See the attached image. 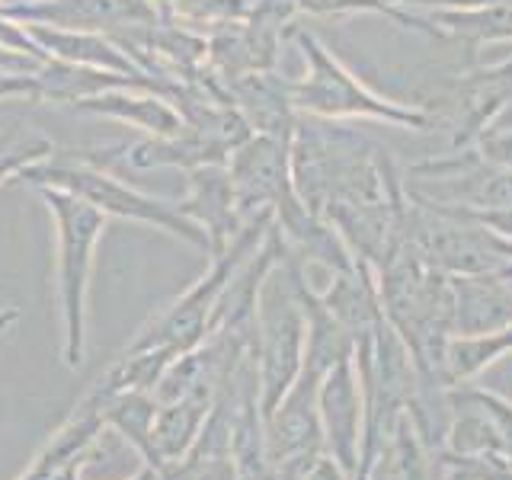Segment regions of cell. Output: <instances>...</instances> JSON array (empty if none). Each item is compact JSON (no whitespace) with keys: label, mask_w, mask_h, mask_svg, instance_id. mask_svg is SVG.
Listing matches in <instances>:
<instances>
[{"label":"cell","mask_w":512,"mask_h":480,"mask_svg":"<svg viewBox=\"0 0 512 480\" xmlns=\"http://www.w3.org/2000/svg\"><path fill=\"white\" fill-rule=\"evenodd\" d=\"M45 208L52 212L55 237H58V301L64 320V362L77 368L84 362L87 346V292H90V272L93 253L100 244L106 215L58 186H36Z\"/></svg>","instance_id":"obj_2"},{"label":"cell","mask_w":512,"mask_h":480,"mask_svg":"<svg viewBox=\"0 0 512 480\" xmlns=\"http://www.w3.org/2000/svg\"><path fill=\"white\" fill-rule=\"evenodd\" d=\"M20 180L32 186H58L68 189L74 196L87 199L96 212H103L106 218H125V221H138V224H151L173 237L186 240V244L199 247V250H212L208 244V234L199 228L196 221L186 218L180 212V205H170L164 199L144 196V192L132 189L128 183H119L116 176H109L103 167L90 164V160H42V164H32L20 173Z\"/></svg>","instance_id":"obj_3"},{"label":"cell","mask_w":512,"mask_h":480,"mask_svg":"<svg viewBox=\"0 0 512 480\" xmlns=\"http://www.w3.org/2000/svg\"><path fill=\"white\" fill-rule=\"evenodd\" d=\"M180 212L192 218L199 228L208 234V253H221L228 247V240L240 231V215H237V199H234V183L228 164H205L189 170V199L180 205Z\"/></svg>","instance_id":"obj_7"},{"label":"cell","mask_w":512,"mask_h":480,"mask_svg":"<svg viewBox=\"0 0 512 480\" xmlns=\"http://www.w3.org/2000/svg\"><path fill=\"white\" fill-rule=\"evenodd\" d=\"M442 474V455L426 445L410 413H400L365 480H442Z\"/></svg>","instance_id":"obj_10"},{"label":"cell","mask_w":512,"mask_h":480,"mask_svg":"<svg viewBox=\"0 0 512 480\" xmlns=\"http://www.w3.org/2000/svg\"><path fill=\"white\" fill-rule=\"evenodd\" d=\"M231 151L221 141L208 138L199 128L186 125L180 135L170 138H144L132 148H122V160L135 170H151V167H183L196 170L205 164H228Z\"/></svg>","instance_id":"obj_11"},{"label":"cell","mask_w":512,"mask_h":480,"mask_svg":"<svg viewBox=\"0 0 512 480\" xmlns=\"http://www.w3.org/2000/svg\"><path fill=\"white\" fill-rule=\"evenodd\" d=\"M292 39L298 42L304 61H308V77L288 84L295 112L317 119H349V116H368L381 122H394L404 128H429L436 116L423 109H413L404 103L384 100L375 90H368L362 80L343 68L324 45H320L311 32L292 29Z\"/></svg>","instance_id":"obj_4"},{"label":"cell","mask_w":512,"mask_h":480,"mask_svg":"<svg viewBox=\"0 0 512 480\" xmlns=\"http://www.w3.org/2000/svg\"><path fill=\"white\" fill-rule=\"evenodd\" d=\"M48 157H55V148L45 138H4L0 141V183Z\"/></svg>","instance_id":"obj_16"},{"label":"cell","mask_w":512,"mask_h":480,"mask_svg":"<svg viewBox=\"0 0 512 480\" xmlns=\"http://www.w3.org/2000/svg\"><path fill=\"white\" fill-rule=\"evenodd\" d=\"M74 106L84 112H106V116L132 122L157 138L180 135L186 128V119L173 103H167V96H128V93L100 90L93 96H80V100H74Z\"/></svg>","instance_id":"obj_12"},{"label":"cell","mask_w":512,"mask_h":480,"mask_svg":"<svg viewBox=\"0 0 512 480\" xmlns=\"http://www.w3.org/2000/svg\"><path fill=\"white\" fill-rule=\"evenodd\" d=\"M272 221H276V212H263L240 224V231L228 240V247L212 256V269H208L189 292L176 298L170 308L160 311L148 327L138 330V336L125 352L164 349L170 356H183V352L202 346L208 340V330H212L218 298L240 272V266L263 247Z\"/></svg>","instance_id":"obj_1"},{"label":"cell","mask_w":512,"mask_h":480,"mask_svg":"<svg viewBox=\"0 0 512 480\" xmlns=\"http://www.w3.org/2000/svg\"><path fill=\"white\" fill-rule=\"evenodd\" d=\"M512 352V327L493 333H452L442 352V372L452 384H471L484 368Z\"/></svg>","instance_id":"obj_14"},{"label":"cell","mask_w":512,"mask_h":480,"mask_svg":"<svg viewBox=\"0 0 512 480\" xmlns=\"http://www.w3.org/2000/svg\"><path fill=\"white\" fill-rule=\"evenodd\" d=\"M317 416L324 432V452L340 468L359 480L362 442H365V384L359 375L356 356L333 365L317 384Z\"/></svg>","instance_id":"obj_5"},{"label":"cell","mask_w":512,"mask_h":480,"mask_svg":"<svg viewBox=\"0 0 512 480\" xmlns=\"http://www.w3.org/2000/svg\"><path fill=\"white\" fill-rule=\"evenodd\" d=\"M452 333H493L512 327V269L490 276H452Z\"/></svg>","instance_id":"obj_9"},{"label":"cell","mask_w":512,"mask_h":480,"mask_svg":"<svg viewBox=\"0 0 512 480\" xmlns=\"http://www.w3.org/2000/svg\"><path fill=\"white\" fill-rule=\"evenodd\" d=\"M218 391H192L176 400H164L154 410L151 420V468L164 474V468L180 461L196 445L202 426L215 410Z\"/></svg>","instance_id":"obj_8"},{"label":"cell","mask_w":512,"mask_h":480,"mask_svg":"<svg viewBox=\"0 0 512 480\" xmlns=\"http://www.w3.org/2000/svg\"><path fill=\"white\" fill-rule=\"evenodd\" d=\"M301 480H352L343 468H340V464H336L327 452L324 455H320L314 464H311V468L308 471H304V477Z\"/></svg>","instance_id":"obj_17"},{"label":"cell","mask_w":512,"mask_h":480,"mask_svg":"<svg viewBox=\"0 0 512 480\" xmlns=\"http://www.w3.org/2000/svg\"><path fill=\"white\" fill-rule=\"evenodd\" d=\"M295 7L301 13H311V16H343V13H378V16H388L397 26H404L410 32H423V36L439 39V32L429 26V20L423 13H413L407 7H391L384 0H295Z\"/></svg>","instance_id":"obj_15"},{"label":"cell","mask_w":512,"mask_h":480,"mask_svg":"<svg viewBox=\"0 0 512 480\" xmlns=\"http://www.w3.org/2000/svg\"><path fill=\"white\" fill-rule=\"evenodd\" d=\"M423 16L439 39H461L468 45L512 42V0H496L477 10H423Z\"/></svg>","instance_id":"obj_13"},{"label":"cell","mask_w":512,"mask_h":480,"mask_svg":"<svg viewBox=\"0 0 512 480\" xmlns=\"http://www.w3.org/2000/svg\"><path fill=\"white\" fill-rule=\"evenodd\" d=\"M384 4H391V7H407L410 0H384Z\"/></svg>","instance_id":"obj_19"},{"label":"cell","mask_w":512,"mask_h":480,"mask_svg":"<svg viewBox=\"0 0 512 480\" xmlns=\"http://www.w3.org/2000/svg\"><path fill=\"white\" fill-rule=\"evenodd\" d=\"M16 317H20V311H16V308H4V311H0V333H4L7 327H13Z\"/></svg>","instance_id":"obj_18"},{"label":"cell","mask_w":512,"mask_h":480,"mask_svg":"<svg viewBox=\"0 0 512 480\" xmlns=\"http://www.w3.org/2000/svg\"><path fill=\"white\" fill-rule=\"evenodd\" d=\"M228 173L234 183L237 215L250 221L263 212H276V205L292 192V138L250 135L228 157Z\"/></svg>","instance_id":"obj_6"}]
</instances>
